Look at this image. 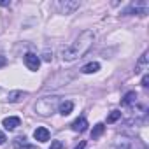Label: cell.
Wrapping results in <instances>:
<instances>
[{
  "label": "cell",
  "mask_w": 149,
  "mask_h": 149,
  "mask_svg": "<svg viewBox=\"0 0 149 149\" xmlns=\"http://www.w3.org/2000/svg\"><path fill=\"white\" fill-rule=\"evenodd\" d=\"M93 42H95V33L91 30H83L76 37V40H74L68 47L63 49V53H61L63 54V61H76V60L83 58L91 49Z\"/></svg>",
  "instance_id": "obj_1"
},
{
  "label": "cell",
  "mask_w": 149,
  "mask_h": 149,
  "mask_svg": "<svg viewBox=\"0 0 149 149\" xmlns=\"http://www.w3.org/2000/svg\"><path fill=\"white\" fill-rule=\"evenodd\" d=\"M58 105H60V97L51 95V97H42V98H39V100L35 102L33 109H35V112H37L39 116L47 118V116H51V114H54V112L58 111Z\"/></svg>",
  "instance_id": "obj_2"
},
{
  "label": "cell",
  "mask_w": 149,
  "mask_h": 149,
  "mask_svg": "<svg viewBox=\"0 0 149 149\" xmlns=\"http://www.w3.org/2000/svg\"><path fill=\"white\" fill-rule=\"evenodd\" d=\"M23 61H25L26 68L32 70V72L39 70V67H40V56H37L35 53H26V54L23 56Z\"/></svg>",
  "instance_id": "obj_3"
},
{
  "label": "cell",
  "mask_w": 149,
  "mask_h": 149,
  "mask_svg": "<svg viewBox=\"0 0 149 149\" xmlns=\"http://www.w3.org/2000/svg\"><path fill=\"white\" fill-rule=\"evenodd\" d=\"M147 70H149V56H147V53H144L140 58H139V61L135 63V74L137 76H144V74H147Z\"/></svg>",
  "instance_id": "obj_4"
},
{
  "label": "cell",
  "mask_w": 149,
  "mask_h": 149,
  "mask_svg": "<svg viewBox=\"0 0 149 149\" xmlns=\"http://www.w3.org/2000/svg\"><path fill=\"white\" fill-rule=\"evenodd\" d=\"M88 119L84 118V116H81V118H77L76 121H74L72 125H70V128L74 130V132H76V133H83V132H86L88 130Z\"/></svg>",
  "instance_id": "obj_5"
},
{
  "label": "cell",
  "mask_w": 149,
  "mask_h": 149,
  "mask_svg": "<svg viewBox=\"0 0 149 149\" xmlns=\"http://www.w3.org/2000/svg\"><path fill=\"white\" fill-rule=\"evenodd\" d=\"M49 130L46 128V126H37L35 128V132H33V139L35 140H39V142H47L49 140Z\"/></svg>",
  "instance_id": "obj_6"
},
{
  "label": "cell",
  "mask_w": 149,
  "mask_h": 149,
  "mask_svg": "<svg viewBox=\"0 0 149 149\" xmlns=\"http://www.w3.org/2000/svg\"><path fill=\"white\" fill-rule=\"evenodd\" d=\"M79 2H76V0H74V2H70V0H65V2H60V9L63 11V14H72L76 9H79Z\"/></svg>",
  "instance_id": "obj_7"
},
{
  "label": "cell",
  "mask_w": 149,
  "mask_h": 149,
  "mask_svg": "<svg viewBox=\"0 0 149 149\" xmlns=\"http://www.w3.org/2000/svg\"><path fill=\"white\" fill-rule=\"evenodd\" d=\"M26 97H28V93H26V91L16 90V91H11V93L7 95V102L16 104V102H21V100H23V98H26Z\"/></svg>",
  "instance_id": "obj_8"
},
{
  "label": "cell",
  "mask_w": 149,
  "mask_h": 149,
  "mask_svg": "<svg viewBox=\"0 0 149 149\" xmlns=\"http://www.w3.org/2000/svg\"><path fill=\"white\" fill-rule=\"evenodd\" d=\"M2 125H4L6 130H14V128H18V126L21 125V119L16 118V116H11V118H6V119L2 121Z\"/></svg>",
  "instance_id": "obj_9"
},
{
  "label": "cell",
  "mask_w": 149,
  "mask_h": 149,
  "mask_svg": "<svg viewBox=\"0 0 149 149\" xmlns=\"http://www.w3.org/2000/svg\"><path fill=\"white\" fill-rule=\"evenodd\" d=\"M72 111H74V104H72L70 100H63V102H60V105H58V112H60L61 116H68Z\"/></svg>",
  "instance_id": "obj_10"
},
{
  "label": "cell",
  "mask_w": 149,
  "mask_h": 149,
  "mask_svg": "<svg viewBox=\"0 0 149 149\" xmlns=\"http://www.w3.org/2000/svg\"><path fill=\"white\" fill-rule=\"evenodd\" d=\"M26 140H28L26 137H16V139H14V142H13V146H14L16 149H35V147H33V146H30Z\"/></svg>",
  "instance_id": "obj_11"
},
{
  "label": "cell",
  "mask_w": 149,
  "mask_h": 149,
  "mask_svg": "<svg viewBox=\"0 0 149 149\" xmlns=\"http://www.w3.org/2000/svg\"><path fill=\"white\" fill-rule=\"evenodd\" d=\"M98 70H100V63H98V61L86 63V65L81 68V72H83V74H95V72H98Z\"/></svg>",
  "instance_id": "obj_12"
},
{
  "label": "cell",
  "mask_w": 149,
  "mask_h": 149,
  "mask_svg": "<svg viewBox=\"0 0 149 149\" xmlns=\"http://www.w3.org/2000/svg\"><path fill=\"white\" fill-rule=\"evenodd\" d=\"M135 100H137V93H135V91H128V93L125 95V98L121 100V104H123L125 107H128V105L135 104Z\"/></svg>",
  "instance_id": "obj_13"
},
{
  "label": "cell",
  "mask_w": 149,
  "mask_h": 149,
  "mask_svg": "<svg viewBox=\"0 0 149 149\" xmlns=\"http://www.w3.org/2000/svg\"><path fill=\"white\" fill-rule=\"evenodd\" d=\"M104 132H105V125L104 123H97L93 126V130H91V139H98Z\"/></svg>",
  "instance_id": "obj_14"
},
{
  "label": "cell",
  "mask_w": 149,
  "mask_h": 149,
  "mask_svg": "<svg viewBox=\"0 0 149 149\" xmlns=\"http://www.w3.org/2000/svg\"><path fill=\"white\" fill-rule=\"evenodd\" d=\"M119 118H121V112H119V111H112V112L107 116V123H116Z\"/></svg>",
  "instance_id": "obj_15"
},
{
  "label": "cell",
  "mask_w": 149,
  "mask_h": 149,
  "mask_svg": "<svg viewBox=\"0 0 149 149\" xmlns=\"http://www.w3.org/2000/svg\"><path fill=\"white\" fill-rule=\"evenodd\" d=\"M49 149H63V144L60 142V140H53L51 142V147Z\"/></svg>",
  "instance_id": "obj_16"
},
{
  "label": "cell",
  "mask_w": 149,
  "mask_h": 149,
  "mask_svg": "<svg viewBox=\"0 0 149 149\" xmlns=\"http://www.w3.org/2000/svg\"><path fill=\"white\" fill-rule=\"evenodd\" d=\"M147 83H149V76H147V74H144V76H142V81H140V84H142L144 88H147V86H149Z\"/></svg>",
  "instance_id": "obj_17"
},
{
  "label": "cell",
  "mask_w": 149,
  "mask_h": 149,
  "mask_svg": "<svg viewBox=\"0 0 149 149\" xmlns=\"http://www.w3.org/2000/svg\"><path fill=\"white\" fill-rule=\"evenodd\" d=\"M42 60H44V61H51V60H53V54H49L47 51H44V54H42Z\"/></svg>",
  "instance_id": "obj_18"
},
{
  "label": "cell",
  "mask_w": 149,
  "mask_h": 149,
  "mask_svg": "<svg viewBox=\"0 0 149 149\" xmlns=\"http://www.w3.org/2000/svg\"><path fill=\"white\" fill-rule=\"evenodd\" d=\"M6 65H7V58L0 54V68H2V67H6Z\"/></svg>",
  "instance_id": "obj_19"
},
{
  "label": "cell",
  "mask_w": 149,
  "mask_h": 149,
  "mask_svg": "<svg viewBox=\"0 0 149 149\" xmlns=\"http://www.w3.org/2000/svg\"><path fill=\"white\" fill-rule=\"evenodd\" d=\"M6 140H7V139H6V133H4L2 130H0V146H2V144H4Z\"/></svg>",
  "instance_id": "obj_20"
},
{
  "label": "cell",
  "mask_w": 149,
  "mask_h": 149,
  "mask_svg": "<svg viewBox=\"0 0 149 149\" xmlns=\"http://www.w3.org/2000/svg\"><path fill=\"white\" fill-rule=\"evenodd\" d=\"M84 147H86V140H81L79 146H76V149H84Z\"/></svg>",
  "instance_id": "obj_21"
},
{
  "label": "cell",
  "mask_w": 149,
  "mask_h": 149,
  "mask_svg": "<svg viewBox=\"0 0 149 149\" xmlns=\"http://www.w3.org/2000/svg\"><path fill=\"white\" fill-rule=\"evenodd\" d=\"M118 149H130V146H128V144H123V146H119Z\"/></svg>",
  "instance_id": "obj_22"
},
{
  "label": "cell",
  "mask_w": 149,
  "mask_h": 149,
  "mask_svg": "<svg viewBox=\"0 0 149 149\" xmlns=\"http://www.w3.org/2000/svg\"><path fill=\"white\" fill-rule=\"evenodd\" d=\"M0 6H2V7H7V6H11V2H0Z\"/></svg>",
  "instance_id": "obj_23"
}]
</instances>
